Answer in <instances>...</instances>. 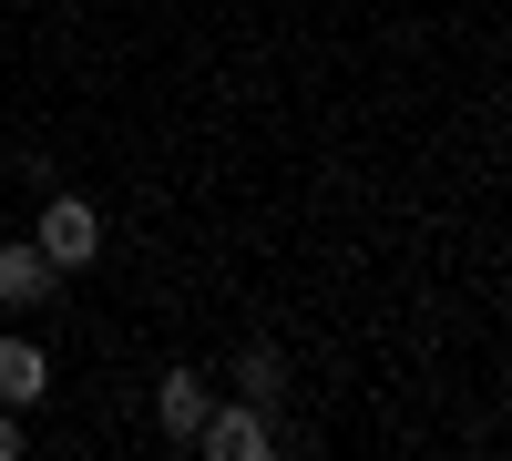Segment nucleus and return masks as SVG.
<instances>
[{
	"label": "nucleus",
	"mask_w": 512,
	"mask_h": 461,
	"mask_svg": "<svg viewBox=\"0 0 512 461\" xmlns=\"http://www.w3.org/2000/svg\"><path fill=\"white\" fill-rule=\"evenodd\" d=\"M52 298H62V267L41 257L31 236H11L0 246V308H52Z\"/></svg>",
	"instance_id": "7ed1b4c3"
},
{
	"label": "nucleus",
	"mask_w": 512,
	"mask_h": 461,
	"mask_svg": "<svg viewBox=\"0 0 512 461\" xmlns=\"http://www.w3.org/2000/svg\"><path fill=\"white\" fill-rule=\"evenodd\" d=\"M195 451H205V461H267L277 431H267V410H256V400H236V410H205Z\"/></svg>",
	"instance_id": "f03ea898"
},
{
	"label": "nucleus",
	"mask_w": 512,
	"mask_h": 461,
	"mask_svg": "<svg viewBox=\"0 0 512 461\" xmlns=\"http://www.w3.org/2000/svg\"><path fill=\"white\" fill-rule=\"evenodd\" d=\"M52 400V359L41 339H0V410H41Z\"/></svg>",
	"instance_id": "39448f33"
},
{
	"label": "nucleus",
	"mask_w": 512,
	"mask_h": 461,
	"mask_svg": "<svg viewBox=\"0 0 512 461\" xmlns=\"http://www.w3.org/2000/svg\"><path fill=\"white\" fill-rule=\"evenodd\" d=\"M21 451V421H11V410H0V461H11Z\"/></svg>",
	"instance_id": "0eeeda50"
},
{
	"label": "nucleus",
	"mask_w": 512,
	"mask_h": 461,
	"mask_svg": "<svg viewBox=\"0 0 512 461\" xmlns=\"http://www.w3.org/2000/svg\"><path fill=\"white\" fill-rule=\"evenodd\" d=\"M277 390H287V359H277L267 339H246V349H236V400H256V410H267Z\"/></svg>",
	"instance_id": "423d86ee"
},
{
	"label": "nucleus",
	"mask_w": 512,
	"mask_h": 461,
	"mask_svg": "<svg viewBox=\"0 0 512 461\" xmlns=\"http://www.w3.org/2000/svg\"><path fill=\"white\" fill-rule=\"evenodd\" d=\"M205 410H216V390H205L195 369H164V380H154V421H164V441H185V451H195Z\"/></svg>",
	"instance_id": "20e7f679"
},
{
	"label": "nucleus",
	"mask_w": 512,
	"mask_h": 461,
	"mask_svg": "<svg viewBox=\"0 0 512 461\" xmlns=\"http://www.w3.org/2000/svg\"><path fill=\"white\" fill-rule=\"evenodd\" d=\"M31 246L72 277V267H93V257H103V216H93L82 195H41V236H31Z\"/></svg>",
	"instance_id": "f257e3e1"
}]
</instances>
